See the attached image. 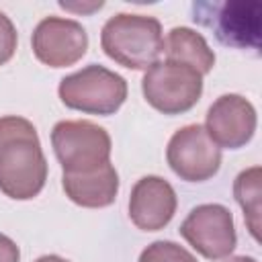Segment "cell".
Listing matches in <instances>:
<instances>
[{"mask_svg": "<svg viewBox=\"0 0 262 262\" xmlns=\"http://www.w3.org/2000/svg\"><path fill=\"white\" fill-rule=\"evenodd\" d=\"M164 51L166 59L184 63L196 70L201 76L209 74L215 66V53L207 39L188 27H174L164 41Z\"/></svg>", "mask_w": 262, "mask_h": 262, "instance_id": "obj_13", "label": "cell"}, {"mask_svg": "<svg viewBox=\"0 0 262 262\" xmlns=\"http://www.w3.org/2000/svg\"><path fill=\"white\" fill-rule=\"evenodd\" d=\"M0 262H20L18 246L4 233H0Z\"/></svg>", "mask_w": 262, "mask_h": 262, "instance_id": "obj_17", "label": "cell"}, {"mask_svg": "<svg viewBox=\"0 0 262 262\" xmlns=\"http://www.w3.org/2000/svg\"><path fill=\"white\" fill-rule=\"evenodd\" d=\"M66 196L84 209H102L115 203L119 192V174L111 162L92 172L61 174Z\"/></svg>", "mask_w": 262, "mask_h": 262, "instance_id": "obj_12", "label": "cell"}, {"mask_svg": "<svg viewBox=\"0 0 262 262\" xmlns=\"http://www.w3.org/2000/svg\"><path fill=\"white\" fill-rule=\"evenodd\" d=\"M180 235L207 260H223L235 250L237 233L233 215L225 205L205 203L194 207L180 225Z\"/></svg>", "mask_w": 262, "mask_h": 262, "instance_id": "obj_8", "label": "cell"}, {"mask_svg": "<svg viewBox=\"0 0 262 262\" xmlns=\"http://www.w3.org/2000/svg\"><path fill=\"white\" fill-rule=\"evenodd\" d=\"M141 92L145 102L158 113L182 115L201 100L203 76L184 63L164 59L145 72Z\"/></svg>", "mask_w": 262, "mask_h": 262, "instance_id": "obj_6", "label": "cell"}, {"mask_svg": "<svg viewBox=\"0 0 262 262\" xmlns=\"http://www.w3.org/2000/svg\"><path fill=\"white\" fill-rule=\"evenodd\" d=\"M100 47L115 63L147 72L164 53L162 23L145 14H115L100 31Z\"/></svg>", "mask_w": 262, "mask_h": 262, "instance_id": "obj_2", "label": "cell"}, {"mask_svg": "<svg viewBox=\"0 0 262 262\" xmlns=\"http://www.w3.org/2000/svg\"><path fill=\"white\" fill-rule=\"evenodd\" d=\"M35 262H70V260H66V258H61V256H55V254H45V256L37 258Z\"/></svg>", "mask_w": 262, "mask_h": 262, "instance_id": "obj_19", "label": "cell"}, {"mask_svg": "<svg viewBox=\"0 0 262 262\" xmlns=\"http://www.w3.org/2000/svg\"><path fill=\"white\" fill-rule=\"evenodd\" d=\"M233 196L244 211L246 225L256 242H260V196H262V168L252 166L242 170L233 180Z\"/></svg>", "mask_w": 262, "mask_h": 262, "instance_id": "obj_14", "label": "cell"}, {"mask_svg": "<svg viewBox=\"0 0 262 262\" xmlns=\"http://www.w3.org/2000/svg\"><path fill=\"white\" fill-rule=\"evenodd\" d=\"M137 262H196V258L176 242L158 239L139 254Z\"/></svg>", "mask_w": 262, "mask_h": 262, "instance_id": "obj_15", "label": "cell"}, {"mask_svg": "<svg viewBox=\"0 0 262 262\" xmlns=\"http://www.w3.org/2000/svg\"><path fill=\"white\" fill-rule=\"evenodd\" d=\"M59 6L63 10H70V12H76V14H92L96 10H100L104 6V2H59Z\"/></svg>", "mask_w": 262, "mask_h": 262, "instance_id": "obj_18", "label": "cell"}, {"mask_svg": "<svg viewBox=\"0 0 262 262\" xmlns=\"http://www.w3.org/2000/svg\"><path fill=\"white\" fill-rule=\"evenodd\" d=\"M45 180L47 160L35 125L16 115L0 117V190L14 201H31Z\"/></svg>", "mask_w": 262, "mask_h": 262, "instance_id": "obj_1", "label": "cell"}, {"mask_svg": "<svg viewBox=\"0 0 262 262\" xmlns=\"http://www.w3.org/2000/svg\"><path fill=\"white\" fill-rule=\"evenodd\" d=\"M194 20L213 31L219 43L237 49H258L262 31V4L258 0L196 2Z\"/></svg>", "mask_w": 262, "mask_h": 262, "instance_id": "obj_5", "label": "cell"}, {"mask_svg": "<svg viewBox=\"0 0 262 262\" xmlns=\"http://www.w3.org/2000/svg\"><path fill=\"white\" fill-rule=\"evenodd\" d=\"M225 262H258V260L252 256H233V258H227Z\"/></svg>", "mask_w": 262, "mask_h": 262, "instance_id": "obj_20", "label": "cell"}, {"mask_svg": "<svg viewBox=\"0 0 262 262\" xmlns=\"http://www.w3.org/2000/svg\"><path fill=\"white\" fill-rule=\"evenodd\" d=\"M35 57L49 68H68L80 61L88 49V33L74 18L47 16L33 31Z\"/></svg>", "mask_w": 262, "mask_h": 262, "instance_id": "obj_9", "label": "cell"}, {"mask_svg": "<svg viewBox=\"0 0 262 262\" xmlns=\"http://www.w3.org/2000/svg\"><path fill=\"white\" fill-rule=\"evenodd\" d=\"M258 115L254 104L242 94H223L207 111L205 131L217 147L239 149L256 131Z\"/></svg>", "mask_w": 262, "mask_h": 262, "instance_id": "obj_10", "label": "cell"}, {"mask_svg": "<svg viewBox=\"0 0 262 262\" xmlns=\"http://www.w3.org/2000/svg\"><path fill=\"white\" fill-rule=\"evenodd\" d=\"M57 94L72 111L108 117L123 106L127 98V80L104 66L90 63L61 78Z\"/></svg>", "mask_w": 262, "mask_h": 262, "instance_id": "obj_3", "label": "cell"}, {"mask_svg": "<svg viewBox=\"0 0 262 262\" xmlns=\"http://www.w3.org/2000/svg\"><path fill=\"white\" fill-rule=\"evenodd\" d=\"M16 43H18L16 29H14L12 20L0 10V66H4L6 61L12 59V55L16 51Z\"/></svg>", "mask_w": 262, "mask_h": 262, "instance_id": "obj_16", "label": "cell"}, {"mask_svg": "<svg viewBox=\"0 0 262 262\" xmlns=\"http://www.w3.org/2000/svg\"><path fill=\"white\" fill-rule=\"evenodd\" d=\"M166 162L180 180L205 182L221 168V147L213 143L203 125H184L170 137Z\"/></svg>", "mask_w": 262, "mask_h": 262, "instance_id": "obj_7", "label": "cell"}, {"mask_svg": "<svg viewBox=\"0 0 262 262\" xmlns=\"http://www.w3.org/2000/svg\"><path fill=\"white\" fill-rule=\"evenodd\" d=\"M51 145L66 174H82L111 162V135L92 121H59L51 129Z\"/></svg>", "mask_w": 262, "mask_h": 262, "instance_id": "obj_4", "label": "cell"}, {"mask_svg": "<svg viewBox=\"0 0 262 262\" xmlns=\"http://www.w3.org/2000/svg\"><path fill=\"white\" fill-rule=\"evenodd\" d=\"M176 192L162 176L139 178L129 196V219L141 231L164 229L176 213Z\"/></svg>", "mask_w": 262, "mask_h": 262, "instance_id": "obj_11", "label": "cell"}]
</instances>
